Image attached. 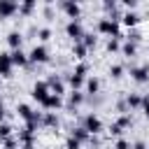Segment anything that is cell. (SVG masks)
I'll return each mask as SVG.
<instances>
[{
    "instance_id": "cell-1",
    "label": "cell",
    "mask_w": 149,
    "mask_h": 149,
    "mask_svg": "<svg viewBox=\"0 0 149 149\" xmlns=\"http://www.w3.org/2000/svg\"><path fill=\"white\" fill-rule=\"evenodd\" d=\"M98 33H102V35H107V37H121V30H119V21H112V19H100L98 21Z\"/></svg>"
},
{
    "instance_id": "cell-2",
    "label": "cell",
    "mask_w": 149,
    "mask_h": 149,
    "mask_svg": "<svg viewBox=\"0 0 149 149\" xmlns=\"http://www.w3.org/2000/svg\"><path fill=\"white\" fill-rule=\"evenodd\" d=\"M81 128L88 135H98V133H102V121H100L98 114H86L84 121H81Z\"/></svg>"
},
{
    "instance_id": "cell-3",
    "label": "cell",
    "mask_w": 149,
    "mask_h": 149,
    "mask_svg": "<svg viewBox=\"0 0 149 149\" xmlns=\"http://www.w3.org/2000/svg\"><path fill=\"white\" fill-rule=\"evenodd\" d=\"M84 26H81V21H68L65 23V35L72 40V44L74 42H81V37H84Z\"/></svg>"
},
{
    "instance_id": "cell-4",
    "label": "cell",
    "mask_w": 149,
    "mask_h": 149,
    "mask_svg": "<svg viewBox=\"0 0 149 149\" xmlns=\"http://www.w3.org/2000/svg\"><path fill=\"white\" fill-rule=\"evenodd\" d=\"M58 7L68 14V19H70V21H79V16H81V7H79V2H72V0H61V2H58Z\"/></svg>"
},
{
    "instance_id": "cell-5",
    "label": "cell",
    "mask_w": 149,
    "mask_h": 149,
    "mask_svg": "<svg viewBox=\"0 0 149 149\" xmlns=\"http://www.w3.org/2000/svg\"><path fill=\"white\" fill-rule=\"evenodd\" d=\"M49 61V51L44 44H35L28 54V63H47Z\"/></svg>"
},
{
    "instance_id": "cell-6",
    "label": "cell",
    "mask_w": 149,
    "mask_h": 149,
    "mask_svg": "<svg viewBox=\"0 0 149 149\" xmlns=\"http://www.w3.org/2000/svg\"><path fill=\"white\" fill-rule=\"evenodd\" d=\"M47 86H49V91H51L54 95H58V98L65 95V81H63L61 74H51V77L47 79Z\"/></svg>"
},
{
    "instance_id": "cell-7",
    "label": "cell",
    "mask_w": 149,
    "mask_h": 149,
    "mask_svg": "<svg viewBox=\"0 0 149 149\" xmlns=\"http://www.w3.org/2000/svg\"><path fill=\"white\" fill-rule=\"evenodd\" d=\"M130 79L137 81V84H147V81H149V63H147V65H135V68H130Z\"/></svg>"
},
{
    "instance_id": "cell-8",
    "label": "cell",
    "mask_w": 149,
    "mask_h": 149,
    "mask_svg": "<svg viewBox=\"0 0 149 149\" xmlns=\"http://www.w3.org/2000/svg\"><path fill=\"white\" fill-rule=\"evenodd\" d=\"M49 93H51V91H49L47 81H35V86H33V93H30V95H33V98H35V100L42 105V102L49 98Z\"/></svg>"
},
{
    "instance_id": "cell-9",
    "label": "cell",
    "mask_w": 149,
    "mask_h": 149,
    "mask_svg": "<svg viewBox=\"0 0 149 149\" xmlns=\"http://www.w3.org/2000/svg\"><path fill=\"white\" fill-rule=\"evenodd\" d=\"M19 12V2L14 0H0V19H12Z\"/></svg>"
},
{
    "instance_id": "cell-10",
    "label": "cell",
    "mask_w": 149,
    "mask_h": 149,
    "mask_svg": "<svg viewBox=\"0 0 149 149\" xmlns=\"http://www.w3.org/2000/svg\"><path fill=\"white\" fill-rule=\"evenodd\" d=\"M12 58H9V54L7 51H0V77L5 79V77H12Z\"/></svg>"
},
{
    "instance_id": "cell-11",
    "label": "cell",
    "mask_w": 149,
    "mask_h": 149,
    "mask_svg": "<svg viewBox=\"0 0 149 149\" xmlns=\"http://www.w3.org/2000/svg\"><path fill=\"white\" fill-rule=\"evenodd\" d=\"M42 107L47 109V112H54V109H61L63 107V98H58V95H54V93H49V98L42 102Z\"/></svg>"
},
{
    "instance_id": "cell-12",
    "label": "cell",
    "mask_w": 149,
    "mask_h": 149,
    "mask_svg": "<svg viewBox=\"0 0 149 149\" xmlns=\"http://www.w3.org/2000/svg\"><path fill=\"white\" fill-rule=\"evenodd\" d=\"M9 58H12V65H19V68L28 65V54H23V49H14L9 54Z\"/></svg>"
},
{
    "instance_id": "cell-13",
    "label": "cell",
    "mask_w": 149,
    "mask_h": 149,
    "mask_svg": "<svg viewBox=\"0 0 149 149\" xmlns=\"http://www.w3.org/2000/svg\"><path fill=\"white\" fill-rule=\"evenodd\" d=\"M119 23L128 26V30H130V28H135V26L140 23V16H137L135 12H123V14H121V21H119Z\"/></svg>"
},
{
    "instance_id": "cell-14",
    "label": "cell",
    "mask_w": 149,
    "mask_h": 149,
    "mask_svg": "<svg viewBox=\"0 0 149 149\" xmlns=\"http://www.w3.org/2000/svg\"><path fill=\"white\" fill-rule=\"evenodd\" d=\"M7 44H9L12 51H14V49H21V44H23V35H21L19 30H12V33L7 35Z\"/></svg>"
},
{
    "instance_id": "cell-15",
    "label": "cell",
    "mask_w": 149,
    "mask_h": 149,
    "mask_svg": "<svg viewBox=\"0 0 149 149\" xmlns=\"http://www.w3.org/2000/svg\"><path fill=\"white\" fill-rule=\"evenodd\" d=\"M84 100H86V95H84L81 91H72V93H68V107H70V109L79 107Z\"/></svg>"
},
{
    "instance_id": "cell-16",
    "label": "cell",
    "mask_w": 149,
    "mask_h": 149,
    "mask_svg": "<svg viewBox=\"0 0 149 149\" xmlns=\"http://www.w3.org/2000/svg\"><path fill=\"white\" fill-rule=\"evenodd\" d=\"M123 102H126L128 109H140V105H142V95H140V93H128Z\"/></svg>"
},
{
    "instance_id": "cell-17",
    "label": "cell",
    "mask_w": 149,
    "mask_h": 149,
    "mask_svg": "<svg viewBox=\"0 0 149 149\" xmlns=\"http://www.w3.org/2000/svg\"><path fill=\"white\" fill-rule=\"evenodd\" d=\"M42 126H44V128H58V116H56V112H44V114H42Z\"/></svg>"
},
{
    "instance_id": "cell-18",
    "label": "cell",
    "mask_w": 149,
    "mask_h": 149,
    "mask_svg": "<svg viewBox=\"0 0 149 149\" xmlns=\"http://www.w3.org/2000/svg\"><path fill=\"white\" fill-rule=\"evenodd\" d=\"M35 7H37L35 0H23V2L19 5V14H21V16H30V14L35 12Z\"/></svg>"
},
{
    "instance_id": "cell-19",
    "label": "cell",
    "mask_w": 149,
    "mask_h": 149,
    "mask_svg": "<svg viewBox=\"0 0 149 149\" xmlns=\"http://www.w3.org/2000/svg\"><path fill=\"white\" fill-rule=\"evenodd\" d=\"M84 86H86V93H88V95H95V93L100 91V79H98V77H88V79L84 81Z\"/></svg>"
},
{
    "instance_id": "cell-20",
    "label": "cell",
    "mask_w": 149,
    "mask_h": 149,
    "mask_svg": "<svg viewBox=\"0 0 149 149\" xmlns=\"http://www.w3.org/2000/svg\"><path fill=\"white\" fill-rule=\"evenodd\" d=\"M16 114L23 119V121H30L33 119V114H35V109L30 107V105H26V102H21L19 107H16Z\"/></svg>"
},
{
    "instance_id": "cell-21",
    "label": "cell",
    "mask_w": 149,
    "mask_h": 149,
    "mask_svg": "<svg viewBox=\"0 0 149 149\" xmlns=\"http://www.w3.org/2000/svg\"><path fill=\"white\" fill-rule=\"evenodd\" d=\"M86 54H88V51H86V47H84L81 42H74V44H72V58H77V61L81 63V61L86 58Z\"/></svg>"
},
{
    "instance_id": "cell-22",
    "label": "cell",
    "mask_w": 149,
    "mask_h": 149,
    "mask_svg": "<svg viewBox=\"0 0 149 149\" xmlns=\"http://www.w3.org/2000/svg\"><path fill=\"white\" fill-rule=\"evenodd\" d=\"M84 81H86V79H84V77H79V74H74V72H70V74H68V84L72 86V91H79V88L84 86Z\"/></svg>"
},
{
    "instance_id": "cell-23",
    "label": "cell",
    "mask_w": 149,
    "mask_h": 149,
    "mask_svg": "<svg viewBox=\"0 0 149 149\" xmlns=\"http://www.w3.org/2000/svg\"><path fill=\"white\" fill-rule=\"evenodd\" d=\"M70 137H74V140H77V142H81V144L91 140V135H88V133H86V130H84L81 126H77V128H72V135H70Z\"/></svg>"
},
{
    "instance_id": "cell-24",
    "label": "cell",
    "mask_w": 149,
    "mask_h": 149,
    "mask_svg": "<svg viewBox=\"0 0 149 149\" xmlns=\"http://www.w3.org/2000/svg\"><path fill=\"white\" fill-rule=\"evenodd\" d=\"M119 51H121L123 56H128V58H133V56L137 54V44H133V42H123Z\"/></svg>"
},
{
    "instance_id": "cell-25",
    "label": "cell",
    "mask_w": 149,
    "mask_h": 149,
    "mask_svg": "<svg viewBox=\"0 0 149 149\" xmlns=\"http://www.w3.org/2000/svg\"><path fill=\"white\" fill-rule=\"evenodd\" d=\"M95 42H98V40H95V35H93V33H84V37H81V44L86 47V51H91V49L95 47Z\"/></svg>"
},
{
    "instance_id": "cell-26",
    "label": "cell",
    "mask_w": 149,
    "mask_h": 149,
    "mask_svg": "<svg viewBox=\"0 0 149 149\" xmlns=\"http://www.w3.org/2000/svg\"><path fill=\"white\" fill-rule=\"evenodd\" d=\"M114 123H116V126L123 130V128H130V126H133V119H130V114H121V116H119Z\"/></svg>"
},
{
    "instance_id": "cell-27",
    "label": "cell",
    "mask_w": 149,
    "mask_h": 149,
    "mask_svg": "<svg viewBox=\"0 0 149 149\" xmlns=\"http://www.w3.org/2000/svg\"><path fill=\"white\" fill-rule=\"evenodd\" d=\"M33 140H35V135H33V133H28L26 128H21V130H19V142H21V144H33Z\"/></svg>"
},
{
    "instance_id": "cell-28",
    "label": "cell",
    "mask_w": 149,
    "mask_h": 149,
    "mask_svg": "<svg viewBox=\"0 0 149 149\" xmlns=\"http://www.w3.org/2000/svg\"><path fill=\"white\" fill-rule=\"evenodd\" d=\"M109 77H112V79H121V77H123V65H119V63L109 65Z\"/></svg>"
},
{
    "instance_id": "cell-29",
    "label": "cell",
    "mask_w": 149,
    "mask_h": 149,
    "mask_svg": "<svg viewBox=\"0 0 149 149\" xmlns=\"http://www.w3.org/2000/svg\"><path fill=\"white\" fill-rule=\"evenodd\" d=\"M105 49H107L109 54H114V51H119V49H121V42H119L116 37H109V40H107V44H105Z\"/></svg>"
},
{
    "instance_id": "cell-30",
    "label": "cell",
    "mask_w": 149,
    "mask_h": 149,
    "mask_svg": "<svg viewBox=\"0 0 149 149\" xmlns=\"http://www.w3.org/2000/svg\"><path fill=\"white\" fill-rule=\"evenodd\" d=\"M12 130H14V128H12L9 123H5V121H2V123H0V140L5 142L7 137H12Z\"/></svg>"
},
{
    "instance_id": "cell-31",
    "label": "cell",
    "mask_w": 149,
    "mask_h": 149,
    "mask_svg": "<svg viewBox=\"0 0 149 149\" xmlns=\"http://www.w3.org/2000/svg\"><path fill=\"white\" fill-rule=\"evenodd\" d=\"M142 40V35H140V30H135V28H130L128 30V35H126V42H133V44H137Z\"/></svg>"
},
{
    "instance_id": "cell-32",
    "label": "cell",
    "mask_w": 149,
    "mask_h": 149,
    "mask_svg": "<svg viewBox=\"0 0 149 149\" xmlns=\"http://www.w3.org/2000/svg\"><path fill=\"white\" fill-rule=\"evenodd\" d=\"M86 72H88V65H86L84 61L74 65V74H79V77H84V79H86Z\"/></svg>"
},
{
    "instance_id": "cell-33",
    "label": "cell",
    "mask_w": 149,
    "mask_h": 149,
    "mask_svg": "<svg viewBox=\"0 0 149 149\" xmlns=\"http://www.w3.org/2000/svg\"><path fill=\"white\" fill-rule=\"evenodd\" d=\"M37 37H40L42 42H49V40H51V28H40V30H37Z\"/></svg>"
},
{
    "instance_id": "cell-34",
    "label": "cell",
    "mask_w": 149,
    "mask_h": 149,
    "mask_svg": "<svg viewBox=\"0 0 149 149\" xmlns=\"http://www.w3.org/2000/svg\"><path fill=\"white\" fill-rule=\"evenodd\" d=\"M140 109H142L144 119H149V95H142V105H140Z\"/></svg>"
},
{
    "instance_id": "cell-35",
    "label": "cell",
    "mask_w": 149,
    "mask_h": 149,
    "mask_svg": "<svg viewBox=\"0 0 149 149\" xmlns=\"http://www.w3.org/2000/svg\"><path fill=\"white\" fill-rule=\"evenodd\" d=\"M65 149H81V142H77L74 137H68L65 140Z\"/></svg>"
},
{
    "instance_id": "cell-36",
    "label": "cell",
    "mask_w": 149,
    "mask_h": 149,
    "mask_svg": "<svg viewBox=\"0 0 149 149\" xmlns=\"http://www.w3.org/2000/svg\"><path fill=\"white\" fill-rule=\"evenodd\" d=\"M114 149H130V142H128V140H123V137H119V140H116V144H114Z\"/></svg>"
},
{
    "instance_id": "cell-37",
    "label": "cell",
    "mask_w": 149,
    "mask_h": 149,
    "mask_svg": "<svg viewBox=\"0 0 149 149\" xmlns=\"http://www.w3.org/2000/svg\"><path fill=\"white\" fill-rule=\"evenodd\" d=\"M123 7H126L128 12H133V9L137 7V0H123Z\"/></svg>"
},
{
    "instance_id": "cell-38",
    "label": "cell",
    "mask_w": 149,
    "mask_h": 149,
    "mask_svg": "<svg viewBox=\"0 0 149 149\" xmlns=\"http://www.w3.org/2000/svg\"><path fill=\"white\" fill-rule=\"evenodd\" d=\"M121 133H123V130H121V128H119L116 123H112V126H109V135H114V137H119Z\"/></svg>"
},
{
    "instance_id": "cell-39",
    "label": "cell",
    "mask_w": 149,
    "mask_h": 149,
    "mask_svg": "<svg viewBox=\"0 0 149 149\" xmlns=\"http://www.w3.org/2000/svg\"><path fill=\"white\" fill-rule=\"evenodd\" d=\"M2 144H5V149H16V140H14V137H7Z\"/></svg>"
},
{
    "instance_id": "cell-40",
    "label": "cell",
    "mask_w": 149,
    "mask_h": 149,
    "mask_svg": "<svg viewBox=\"0 0 149 149\" xmlns=\"http://www.w3.org/2000/svg\"><path fill=\"white\" fill-rule=\"evenodd\" d=\"M88 144H91V147H100V140H98V135H91Z\"/></svg>"
},
{
    "instance_id": "cell-41",
    "label": "cell",
    "mask_w": 149,
    "mask_h": 149,
    "mask_svg": "<svg viewBox=\"0 0 149 149\" xmlns=\"http://www.w3.org/2000/svg\"><path fill=\"white\" fill-rule=\"evenodd\" d=\"M130 149H147V144H144L142 140H137L135 144H130Z\"/></svg>"
},
{
    "instance_id": "cell-42",
    "label": "cell",
    "mask_w": 149,
    "mask_h": 149,
    "mask_svg": "<svg viewBox=\"0 0 149 149\" xmlns=\"http://www.w3.org/2000/svg\"><path fill=\"white\" fill-rule=\"evenodd\" d=\"M2 119H5V102H2V98H0V123H2Z\"/></svg>"
},
{
    "instance_id": "cell-43",
    "label": "cell",
    "mask_w": 149,
    "mask_h": 149,
    "mask_svg": "<svg viewBox=\"0 0 149 149\" xmlns=\"http://www.w3.org/2000/svg\"><path fill=\"white\" fill-rule=\"evenodd\" d=\"M0 86H2V77H0Z\"/></svg>"
}]
</instances>
